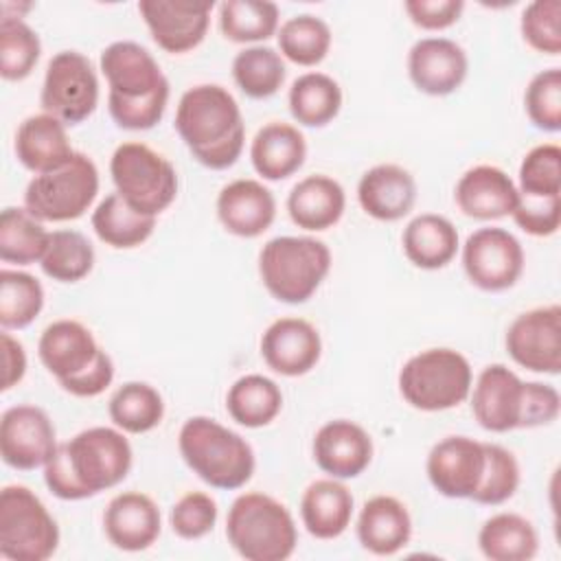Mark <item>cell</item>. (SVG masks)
Listing matches in <instances>:
<instances>
[{"label": "cell", "instance_id": "8992f818", "mask_svg": "<svg viewBox=\"0 0 561 561\" xmlns=\"http://www.w3.org/2000/svg\"><path fill=\"white\" fill-rule=\"evenodd\" d=\"M331 270V250L316 237H274L259 252V276L272 298L307 302Z\"/></svg>", "mask_w": 561, "mask_h": 561}, {"label": "cell", "instance_id": "ba28073f", "mask_svg": "<svg viewBox=\"0 0 561 561\" xmlns=\"http://www.w3.org/2000/svg\"><path fill=\"white\" fill-rule=\"evenodd\" d=\"M116 193L138 213L158 217L178 197V171L145 142H123L110 158Z\"/></svg>", "mask_w": 561, "mask_h": 561}, {"label": "cell", "instance_id": "8fae6325", "mask_svg": "<svg viewBox=\"0 0 561 561\" xmlns=\"http://www.w3.org/2000/svg\"><path fill=\"white\" fill-rule=\"evenodd\" d=\"M39 105L64 125L90 118L99 105V77L92 61L79 50L55 53L46 66Z\"/></svg>", "mask_w": 561, "mask_h": 561}, {"label": "cell", "instance_id": "bcb514c9", "mask_svg": "<svg viewBox=\"0 0 561 561\" xmlns=\"http://www.w3.org/2000/svg\"><path fill=\"white\" fill-rule=\"evenodd\" d=\"M524 110L530 123L541 131L561 129V70L546 68L537 72L524 92Z\"/></svg>", "mask_w": 561, "mask_h": 561}, {"label": "cell", "instance_id": "b9f144b4", "mask_svg": "<svg viewBox=\"0 0 561 561\" xmlns=\"http://www.w3.org/2000/svg\"><path fill=\"white\" fill-rule=\"evenodd\" d=\"M39 265L42 272L57 283H77L92 272L94 248L88 237L77 230H55L50 232Z\"/></svg>", "mask_w": 561, "mask_h": 561}, {"label": "cell", "instance_id": "603a6c76", "mask_svg": "<svg viewBox=\"0 0 561 561\" xmlns=\"http://www.w3.org/2000/svg\"><path fill=\"white\" fill-rule=\"evenodd\" d=\"M215 208L221 226L241 239L261 237L276 219L274 193L263 182L250 178L221 186Z\"/></svg>", "mask_w": 561, "mask_h": 561}, {"label": "cell", "instance_id": "4fadbf2b", "mask_svg": "<svg viewBox=\"0 0 561 561\" xmlns=\"http://www.w3.org/2000/svg\"><path fill=\"white\" fill-rule=\"evenodd\" d=\"M511 359L543 375L561 373V307L543 305L519 313L504 337Z\"/></svg>", "mask_w": 561, "mask_h": 561}, {"label": "cell", "instance_id": "f907efd6", "mask_svg": "<svg viewBox=\"0 0 561 561\" xmlns=\"http://www.w3.org/2000/svg\"><path fill=\"white\" fill-rule=\"evenodd\" d=\"M403 9L410 22L423 31H443L460 20L462 0H405Z\"/></svg>", "mask_w": 561, "mask_h": 561}, {"label": "cell", "instance_id": "44dd1931", "mask_svg": "<svg viewBox=\"0 0 561 561\" xmlns=\"http://www.w3.org/2000/svg\"><path fill=\"white\" fill-rule=\"evenodd\" d=\"M103 530L114 548L140 552L151 548L160 537L162 515L147 493L123 491L110 500L103 513Z\"/></svg>", "mask_w": 561, "mask_h": 561}, {"label": "cell", "instance_id": "ab89813d", "mask_svg": "<svg viewBox=\"0 0 561 561\" xmlns=\"http://www.w3.org/2000/svg\"><path fill=\"white\" fill-rule=\"evenodd\" d=\"M278 48L285 59L296 66H318L331 48V28L329 24L311 13H300L285 20L276 33Z\"/></svg>", "mask_w": 561, "mask_h": 561}, {"label": "cell", "instance_id": "e0dca14e", "mask_svg": "<svg viewBox=\"0 0 561 561\" xmlns=\"http://www.w3.org/2000/svg\"><path fill=\"white\" fill-rule=\"evenodd\" d=\"M484 460V443L469 436H445L427 454V480L445 497L471 500L482 480Z\"/></svg>", "mask_w": 561, "mask_h": 561}, {"label": "cell", "instance_id": "d6986e66", "mask_svg": "<svg viewBox=\"0 0 561 561\" xmlns=\"http://www.w3.org/2000/svg\"><path fill=\"white\" fill-rule=\"evenodd\" d=\"M469 72V59L449 37H421L408 53V75L414 88L430 96L456 92Z\"/></svg>", "mask_w": 561, "mask_h": 561}, {"label": "cell", "instance_id": "1f68e13d", "mask_svg": "<svg viewBox=\"0 0 561 561\" xmlns=\"http://www.w3.org/2000/svg\"><path fill=\"white\" fill-rule=\"evenodd\" d=\"M478 548L491 561H530L539 550V535L519 513H495L478 533Z\"/></svg>", "mask_w": 561, "mask_h": 561}, {"label": "cell", "instance_id": "db71d44e", "mask_svg": "<svg viewBox=\"0 0 561 561\" xmlns=\"http://www.w3.org/2000/svg\"><path fill=\"white\" fill-rule=\"evenodd\" d=\"M2 390H11L26 375V351L20 340H15L9 331H2Z\"/></svg>", "mask_w": 561, "mask_h": 561}, {"label": "cell", "instance_id": "7dc6e473", "mask_svg": "<svg viewBox=\"0 0 561 561\" xmlns=\"http://www.w3.org/2000/svg\"><path fill=\"white\" fill-rule=\"evenodd\" d=\"M519 31L524 42L543 55L561 53V2L535 0L526 4L519 18Z\"/></svg>", "mask_w": 561, "mask_h": 561}, {"label": "cell", "instance_id": "ee69618b", "mask_svg": "<svg viewBox=\"0 0 561 561\" xmlns=\"http://www.w3.org/2000/svg\"><path fill=\"white\" fill-rule=\"evenodd\" d=\"M484 473L471 500L484 506H500L511 500L519 486V462L513 451L497 443H484Z\"/></svg>", "mask_w": 561, "mask_h": 561}, {"label": "cell", "instance_id": "f5cc1de1", "mask_svg": "<svg viewBox=\"0 0 561 561\" xmlns=\"http://www.w3.org/2000/svg\"><path fill=\"white\" fill-rule=\"evenodd\" d=\"M114 379V362L112 357L101 351L96 362L83 370L79 377L64 381L61 388L66 392H70L72 397H81V399H90V397H99L101 392H105V388L112 383Z\"/></svg>", "mask_w": 561, "mask_h": 561}, {"label": "cell", "instance_id": "681fc988", "mask_svg": "<svg viewBox=\"0 0 561 561\" xmlns=\"http://www.w3.org/2000/svg\"><path fill=\"white\" fill-rule=\"evenodd\" d=\"M511 217L524 232L533 237H550L561 226V197H530L519 193Z\"/></svg>", "mask_w": 561, "mask_h": 561}, {"label": "cell", "instance_id": "277c9868", "mask_svg": "<svg viewBox=\"0 0 561 561\" xmlns=\"http://www.w3.org/2000/svg\"><path fill=\"white\" fill-rule=\"evenodd\" d=\"M178 449L199 480L221 491L241 489L250 482L256 467L252 445L234 430L204 414L182 423Z\"/></svg>", "mask_w": 561, "mask_h": 561}, {"label": "cell", "instance_id": "60d3db41", "mask_svg": "<svg viewBox=\"0 0 561 561\" xmlns=\"http://www.w3.org/2000/svg\"><path fill=\"white\" fill-rule=\"evenodd\" d=\"M44 309L42 283L20 270L0 272V327L4 331L28 327Z\"/></svg>", "mask_w": 561, "mask_h": 561}, {"label": "cell", "instance_id": "4dcf8cb0", "mask_svg": "<svg viewBox=\"0 0 561 561\" xmlns=\"http://www.w3.org/2000/svg\"><path fill=\"white\" fill-rule=\"evenodd\" d=\"M403 254L421 270H440L449 265L458 252L456 226L436 213H421L408 221L401 234Z\"/></svg>", "mask_w": 561, "mask_h": 561}, {"label": "cell", "instance_id": "d590c367", "mask_svg": "<svg viewBox=\"0 0 561 561\" xmlns=\"http://www.w3.org/2000/svg\"><path fill=\"white\" fill-rule=\"evenodd\" d=\"M50 232L35 215L20 206H7L0 215V259L11 265L39 263Z\"/></svg>", "mask_w": 561, "mask_h": 561}, {"label": "cell", "instance_id": "e575fe53", "mask_svg": "<svg viewBox=\"0 0 561 561\" xmlns=\"http://www.w3.org/2000/svg\"><path fill=\"white\" fill-rule=\"evenodd\" d=\"M287 105L294 121L302 127H324L342 110V88L324 72H305L294 79Z\"/></svg>", "mask_w": 561, "mask_h": 561}, {"label": "cell", "instance_id": "f1b7e54d", "mask_svg": "<svg viewBox=\"0 0 561 561\" xmlns=\"http://www.w3.org/2000/svg\"><path fill=\"white\" fill-rule=\"evenodd\" d=\"M307 158V140L302 131L283 121L265 123L252 138L250 162L254 171L267 180L278 182L294 175Z\"/></svg>", "mask_w": 561, "mask_h": 561}, {"label": "cell", "instance_id": "cb8c5ba5", "mask_svg": "<svg viewBox=\"0 0 561 561\" xmlns=\"http://www.w3.org/2000/svg\"><path fill=\"white\" fill-rule=\"evenodd\" d=\"M454 199L462 215L489 221L508 217L517 206L519 193L504 169L495 164H476L456 182Z\"/></svg>", "mask_w": 561, "mask_h": 561}, {"label": "cell", "instance_id": "836d02e7", "mask_svg": "<svg viewBox=\"0 0 561 561\" xmlns=\"http://www.w3.org/2000/svg\"><path fill=\"white\" fill-rule=\"evenodd\" d=\"M280 408L283 392L278 383L259 373L239 377L226 394V410L230 419L250 430L270 425L280 414Z\"/></svg>", "mask_w": 561, "mask_h": 561}, {"label": "cell", "instance_id": "6da1fadb", "mask_svg": "<svg viewBox=\"0 0 561 561\" xmlns=\"http://www.w3.org/2000/svg\"><path fill=\"white\" fill-rule=\"evenodd\" d=\"M131 462L134 451L125 432L116 425H94L57 445L44 465V482L59 500H88L118 486Z\"/></svg>", "mask_w": 561, "mask_h": 561}, {"label": "cell", "instance_id": "816d5d0a", "mask_svg": "<svg viewBox=\"0 0 561 561\" xmlns=\"http://www.w3.org/2000/svg\"><path fill=\"white\" fill-rule=\"evenodd\" d=\"M561 412V394L552 383L543 381H526V403L522 430L548 425L557 421Z\"/></svg>", "mask_w": 561, "mask_h": 561}, {"label": "cell", "instance_id": "8d00e7d4", "mask_svg": "<svg viewBox=\"0 0 561 561\" xmlns=\"http://www.w3.org/2000/svg\"><path fill=\"white\" fill-rule=\"evenodd\" d=\"M107 412L112 423L125 434H145L162 423V394L147 381H127L110 397Z\"/></svg>", "mask_w": 561, "mask_h": 561}, {"label": "cell", "instance_id": "74e56055", "mask_svg": "<svg viewBox=\"0 0 561 561\" xmlns=\"http://www.w3.org/2000/svg\"><path fill=\"white\" fill-rule=\"evenodd\" d=\"M285 77L287 68L283 55L272 46H245L232 59V79L250 99H270L283 88Z\"/></svg>", "mask_w": 561, "mask_h": 561}, {"label": "cell", "instance_id": "7a4b0ae2", "mask_svg": "<svg viewBox=\"0 0 561 561\" xmlns=\"http://www.w3.org/2000/svg\"><path fill=\"white\" fill-rule=\"evenodd\" d=\"M99 68L107 81V110L121 129L156 127L169 103V79L140 44L121 39L101 50Z\"/></svg>", "mask_w": 561, "mask_h": 561}, {"label": "cell", "instance_id": "c3c4849f", "mask_svg": "<svg viewBox=\"0 0 561 561\" xmlns=\"http://www.w3.org/2000/svg\"><path fill=\"white\" fill-rule=\"evenodd\" d=\"M219 517V508L215 497L204 491H188L184 493L169 513L171 530L186 541H195L206 537Z\"/></svg>", "mask_w": 561, "mask_h": 561}, {"label": "cell", "instance_id": "f35d334b", "mask_svg": "<svg viewBox=\"0 0 561 561\" xmlns=\"http://www.w3.org/2000/svg\"><path fill=\"white\" fill-rule=\"evenodd\" d=\"M219 31L237 44H259L278 33V7L270 0H224Z\"/></svg>", "mask_w": 561, "mask_h": 561}, {"label": "cell", "instance_id": "83f0119b", "mask_svg": "<svg viewBox=\"0 0 561 561\" xmlns=\"http://www.w3.org/2000/svg\"><path fill=\"white\" fill-rule=\"evenodd\" d=\"M346 208V193L342 184L324 173L298 180L287 195V213L291 221L309 232L333 228Z\"/></svg>", "mask_w": 561, "mask_h": 561}, {"label": "cell", "instance_id": "2e32d148", "mask_svg": "<svg viewBox=\"0 0 561 561\" xmlns=\"http://www.w3.org/2000/svg\"><path fill=\"white\" fill-rule=\"evenodd\" d=\"M213 7V0H140L138 13L164 53L182 55L204 42Z\"/></svg>", "mask_w": 561, "mask_h": 561}, {"label": "cell", "instance_id": "f546056e", "mask_svg": "<svg viewBox=\"0 0 561 561\" xmlns=\"http://www.w3.org/2000/svg\"><path fill=\"white\" fill-rule=\"evenodd\" d=\"M355 500L348 486L337 478L313 480L300 497V519L316 539H337L353 519Z\"/></svg>", "mask_w": 561, "mask_h": 561}, {"label": "cell", "instance_id": "7c38bea8", "mask_svg": "<svg viewBox=\"0 0 561 561\" xmlns=\"http://www.w3.org/2000/svg\"><path fill=\"white\" fill-rule=\"evenodd\" d=\"M524 248L504 228H478L462 245V270L482 291L511 289L524 272Z\"/></svg>", "mask_w": 561, "mask_h": 561}, {"label": "cell", "instance_id": "ffe728a7", "mask_svg": "<svg viewBox=\"0 0 561 561\" xmlns=\"http://www.w3.org/2000/svg\"><path fill=\"white\" fill-rule=\"evenodd\" d=\"M313 460L329 476L351 480L364 473L373 460V438L355 421L333 419L313 436Z\"/></svg>", "mask_w": 561, "mask_h": 561}, {"label": "cell", "instance_id": "484cf974", "mask_svg": "<svg viewBox=\"0 0 561 561\" xmlns=\"http://www.w3.org/2000/svg\"><path fill=\"white\" fill-rule=\"evenodd\" d=\"M355 530L364 550L377 557H392L408 546L412 517L408 506L394 495H375L364 502Z\"/></svg>", "mask_w": 561, "mask_h": 561}, {"label": "cell", "instance_id": "7402d4cb", "mask_svg": "<svg viewBox=\"0 0 561 561\" xmlns=\"http://www.w3.org/2000/svg\"><path fill=\"white\" fill-rule=\"evenodd\" d=\"M103 348L96 344L92 331L79 320L50 322L37 342V355L44 368L59 381H70L88 370Z\"/></svg>", "mask_w": 561, "mask_h": 561}, {"label": "cell", "instance_id": "9c48e42d", "mask_svg": "<svg viewBox=\"0 0 561 561\" xmlns=\"http://www.w3.org/2000/svg\"><path fill=\"white\" fill-rule=\"evenodd\" d=\"M59 526L44 502L22 484L0 491V554L9 561H46L57 552Z\"/></svg>", "mask_w": 561, "mask_h": 561}, {"label": "cell", "instance_id": "ac0fdd59", "mask_svg": "<svg viewBox=\"0 0 561 561\" xmlns=\"http://www.w3.org/2000/svg\"><path fill=\"white\" fill-rule=\"evenodd\" d=\"M322 355L318 329L296 316L274 320L261 335V357L283 377H300L316 368Z\"/></svg>", "mask_w": 561, "mask_h": 561}, {"label": "cell", "instance_id": "f6af8a7d", "mask_svg": "<svg viewBox=\"0 0 561 561\" xmlns=\"http://www.w3.org/2000/svg\"><path fill=\"white\" fill-rule=\"evenodd\" d=\"M517 191L530 197H561L559 145L541 142L522 158Z\"/></svg>", "mask_w": 561, "mask_h": 561}, {"label": "cell", "instance_id": "5bb4252c", "mask_svg": "<svg viewBox=\"0 0 561 561\" xmlns=\"http://www.w3.org/2000/svg\"><path fill=\"white\" fill-rule=\"evenodd\" d=\"M57 432L46 410L33 403H18L0 419V456L18 471L44 467L57 449Z\"/></svg>", "mask_w": 561, "mask_h": 561}, {"label": "cell", "instance_id": "52a82bcc", "mask_svg": "<svg viewBox=\"0 0 561 561\" xmlns=\"http://www.w3.org/2000/svg\"><path fill=\"white\" fill-rule=\"evenodd\" d=\"M399 392L408 405L421 412H443L460 405L473 383L469 359L447 346L425 348L412 355L399 370Z\"/></svg>", "mask_w": 561, "mask_h": 561}, {"label": "cell", "instance_id": "30bf717a", "mask_svg": "<svg viewBox=\"0 0 561 561\" xmlns=\"http://www.w3.org/2000/svg\"><path fill=\"white\" fill-rule=\"evenodd\" d=\"M99 169L94 160L81 151L48 173L33 175L24 191V208L39 221L79 219L96 199Z\"/></svg>", "mask_w": 561, "mask_h": 561}, {"label": "cell", "instance_id": "4316f807", "mask_svg": "<svg viewBox=\"0 0 561 561\" xmlns=\"http://www.w3.org/2000/svg\"><path fill=\"white\" fill-rule=\"evenodd\" d=\"M13 149L18 162L35 175L59 169L75 153L66 134V125L46 112L26 116L20 123Z\"/></svg>", "mask_w": 561, "mask_h": 561}, {"label": "cell", "instance_id": "d4e9b609", "mask_svg": "<svg viewBox=\"0 0 561 561\" xmlns=\"http://www.w3.org/2000/svg\"><path fill=\"white\" fill-rule=\"evenodd\" d=\"M357 202L377 221H399L414 208L416 182L399 164H375L357 182Z\"/></svg>", "mask_w": 561, "mask_h": 561}, {"label": "cell", "instance_id": "7bdbcfd3", "mask_svg": "<svg viewBox=\"0 0 561 561\" xmlns=\"http://www.w3.org/2000/svg\"><path fill=\"white\" fill-rule=\"evenodd\" d=\"M42 55L39 35L22 18L0 20V75L4 81L26 79Z\"/></svg>", "mask_w": 561, "mask_h": 561}, {"label": "cell", "instance_id": "9a60e30c", "mask_svg": "<svg viewBox=\"0 0 561 561\" xmlns=\"http://www.w3.org/2000/svg\"><path fill=\"white\" fill-rule=\"evenodd\" d=\"M471 412L478 425L493 434L522 430L526 381L504 364H489L471 383Z\"/></svg>", "mask_w": 561, "mask_h": 561}, {"label": "cell", "instance_id": "3957f363", "mask_svg": "<svg viewBox=\"0 0 561 561\" xmlns=\"http://www.w3.org/2000/svg\"><path fill=\"white\" fill-rule=\"evenodd\" d=\"M175 131L206 169L232 167L245 145V123L234 96L219 83L188 88L175 110Z\"/></svg>", "mask_w": 561, "mask_h": 561}, {"label": "cell", "instance_id": "d6a6232c", "mask_svg": "<svg viewBox=\"0 0 561 561\" xmlns=\"http://www.w3.org/2000/svg\"><path fill=\"white\" fill-rule=\"evenodd\" d=\"M92 230L110 248L131 250L156 230V217L134 210L118 193L105 195L92 210Z\"/></svg>", "mask_w": 561, "mask_h": 561}, {"label": "cell", "instance_id": "5b68a950", "mask_svg": "<svg viewBox=\"0 0 561 561\" xmlns=\"http://www.w3.org/2000/svg\"><path fill=\"white\" fill-rule=\"evenodd\" d=\"M226 537L245 561H285L298 543L296 522L276 497L259 491L241 493L228 508Z\"/></svg>", "mask_w": 561, "mask_h": 561}]
</instances>
